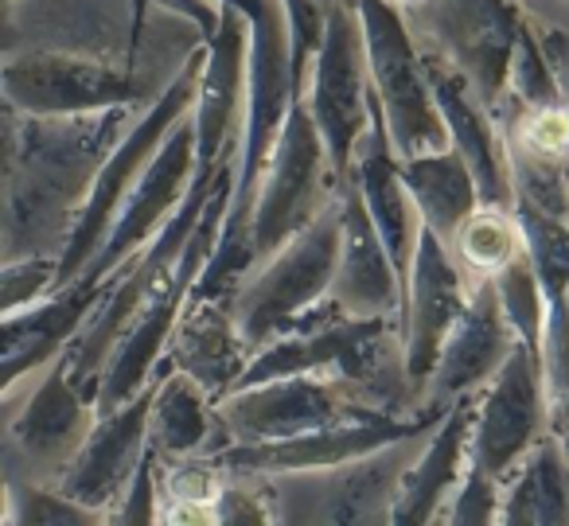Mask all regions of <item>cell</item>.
Returning a JSON list of instances; mask_svg holds the SVG:
<instances>
[{"label":"cell","mask_w":569,"mask_h":526,"mask_svg":"<svg viewBox=\"0 0 569 526\" xmlns=\"http://www.w3.org/2000/svg\"><path fill=\"white\" fill-rule=\"evenodd\" d=\"M367 9V36H371V75L379 82L382 106L390 113V126L398 129V145L410 157H429L441 145V113L433 110L426 82L418 79L410 63V48L402 40V28L382 4Z\"/></svg>","instance_id":"obj_1"},{"label":"cell","mask_w":569,"mask_h":526,"mask_svg":"<svg viewBox=\"0 0 569 526\" xmlns=\"http://www.w3.org/2000/svg\"><path fill=\"white\" fill-rule=\"evenodd\" d=\"M343 219L328 215L312 227V235L305 238L297 250H289L258 285L250 289L242 305V324L246 339L261 336L266 328H273L281 316L297 312L309 297H317V289L328 281L336 266V250H340Z\"/></svg>","instance_id":"obj_2"},{"label":"cell","mask_w":569,"mask_h":526,"mask_svg":"<svg viewBox=\"0 0 569 526\" xmlns=\"http://www.w3.org/2000/svg\"><path fill=\"white\" fill-rule=\"evenodd\" d=\"M340 417H348V398L328 390L325 383H301V378L269 386V390L253 394V398H238L227 409V421L242 437H269V440H289V437H301V433H325Z\"/></svg>","instance_id":"obj_3"},{"label":"cell","mask_w":569,"mask_h":526,"mask_svg":"<svg viewBox=\"0 0 569 526\" xmlns=\"http://www.w3.org/2000/svg\"><path fill=\"white\" fill-rule=\"evenodd\" d=\"M538 429V390H535V370H530L527 355H515L491 390L488 406H483L480 437H476V464L483 476L503 472L522 448L530 445Z\"/></svg>","instance_id":"obj_4"},{"label":"cell","mask_w":569,"mask_h":526,"mask_svg":"<svg viewBox=\"0 0 569 526\" xmlns=\"http://www.w3.org/2000/svg\"><path fill=\"white\" fill-rule=\"evenodd\" d=\"M356 28L348 24L343 12L332 17V32H328L325 56H320V82H317V121L328 133V145L336 149V157L343 160L351 145V133L363 126L359 113V98H363V82L356 71Z\"/></svg>","instance_id":"obj_5"},{"label":"cell","mask_w":569,"mask_h":526,"mask_svg":"<svg viewBox=\"0 0 569 526\" xmlns=\"http://www.w3.org/2000/svg\"><path fill=\"white\" fill-rule=\"evenodd\" d=\"M144 417H149V401H137L129 414H118L110 425H102L90 437L87 456L67 476V499L90 503V507L106 499H118L121 484L129 479V468L137 464Z\"/></svg>","instance_id":"obj_6"},{"label":"cell","mask_w":569,"mask_h":526,"mask_svg":"<svg viewBox=\"0 0 569 526\" xmlns=\"http://www.w3.org/2000/svg\"><path fill=\"white\" fill-rule=\"evenodd\" d=\"M457 308H460L457 269L437 250L433 235H426L418 274H413V344H410L413 378H426L429 370H433L445 328H449V320L457 316Z\"/></svg>","instance_id":"obj_7"},{"label":"cell","mask_w":569,"mask_h":526,"mask_svg":"<svg viewBox=\"0 0 569 526\" xmlns=\"http://www.w3.org/2000/svg\"><path fill=\"white\" fill-rule=\"evenodd\" d=\"M317 126L305 113H293V126H289V137H284V152L277 157L281 176L269 188V199L258 215V227H253L258 250H269L297 219H305V199H309V183L317 176Z\"/></svg>","instance_id":"obj_8"},{"label":"cell","mask_w":569,"mask_h":526,"mask_svg":"<svg viewBox=\"0 0 569 526\" xmlns=\"http://www.w3.org/2000/svg\"><path fill=\"white\" fill-rule=\"evenodd\" d=\"M499 308H503V300H499L496 285H488V289L472 300V308H468V316L460 320L452 344L445 347V363H441V370H437L433 394H457L496 367L507 344L503 339L507 312H499Z\"/></svg>","instance_id":"obj_9"},{"label":"cell","mask_w":569,"mask_h":526,"mask_svg":"<svg viewBox=\"0 0 569 526\" xmlns=\"http://www.w3.org/2000/svg\"><path fill=\"white\" fill-rule=\"evenodd\" d=\"M340 300H348L356 312H382L390 308L387 254L379 250V227L367 219L359 199L348 204L343 215V269H340Z\"/></svg>","instance_id":"obj_10"},{"label":"cell","mask_w":569,"mask_h":526,"mask_svg":"<svg viewBox=\"0 0 569 526\" xmlns=\"http://www.w3.org/2000/svg\"><path fill=\"white\" fill-rule=\"evenodd\" d=\"M406 180L433 222L437 235H457L460 222L468 219L472 207V168L460 152H429V157H413L406 168Z\"/></svg>","instance_id":"obj_11"},{"label":"cell","mask_w":569,"mask_h":526,"mask_svg":"<svg viewBox=\"0 0 569 526\" xmlns=\"http://www.w3.org/2000/svg\"><path fill=\"white\" fill-rule=\"evenodd\" d=\"M82 429H87V409L71 398L63 378L51 375L43 383V390L36 394V401L28 406L24 425L12 433V440L24 445L28 460L32 456H40V460H63L74 440L82 437Z\"/></svg>","instance_id":"obj_12"},{"label":"cell","mask_w":569,"mask_h":526,"mask_svg":"<svg viewBox=\"0 0 569 526\" xmlns=\"http://www.w3.org/2000/svg\"><path fill=\"white\" fill-rule=\"evenodd\" d=\"M457 250L468 274L480 277H499L515 258H519V238H515L511 222L496 211V204L488 211H476L460 222L457 230Z\"/></svg>","instance_id":"obj_13"},{"label":"cell","mask_w":569,"mask_h":526,"mask_svg":"<svg viewBox=\"0 0 569 526\" xmlns=\"http://www.w3.org/2000/svg\"><path fill=\"white\" fill-rule=\"evenodd\" d=\"M465 425H468V409L460 406L452 414V421L445 425V433L437 437V445L429 448V456L421 460V468L413 472L410 479V492L402 487V515L410 518H426L429 507L441 499V492L449 487L452 472H457V460H460V448H465Z\"/></svg>","instance_id":"obj_14"},{"label":"cell","mask_w":569,"mask_h":526,"mask_svg":"<svg viewBox=\"0 0 569 526\" xmlns=\"http://www.w3.org/2000/svg\"><path fill=\"white\" fill-rule=\"evenodd\" d=\"M180 355H183V367H188L183 375L203 378L207 386H222V378H230L238 370L234 336H230L227 324L219 320V312H199L196 320L183 328Z\"/></svg>","instance_id":"obj_15"},{"label":"cell","mask_w":569,"mask_h":526,"mask_svg":"<svg viewBox=\"0 0 569 526\" xmlns=\"http://www.w3.org/2000/svg\"><path fill=\"white\" fill-rule=\"evenodd\" d=\"M203 406H199V394L191 390V383L188 378L168 383L157 409H152V440L164 453H188V448H196L203 440Z\"/></svg>","instance_id":"obj_16"},{"label":"cell","mask_w":569,"mask_h":526,"mask_svg":"<svg viewBox=\"0 0 569 526\" xmlns=\"http://www.w3.org/2000/svg\"><path fill=\"white\" fill-rule=\"evenodd\" d=\"M277 102H281V90H258V110H261V113H266V110H277ZM261 126H269V121H258V133H253V145H250L253 152H246V157H258L261 141H266V129H261Z\"/></svg>","instance_id":"obj_17"},{"label":"cell","mask_w":569,"mask_h":526,"mask_svg":"<svg viewBox=\"0 0 569 526\" xmlns=\"http://www.w3.org/2000/svg\"><path fill=\"white\" fill-rule=\"evenodd\" d=\"M566 453H569V440H566Z\"/></svg>","instance_id":"obj_18"}]
</instances>
